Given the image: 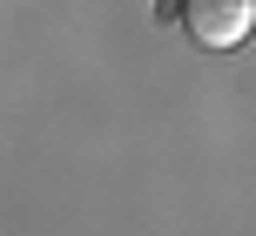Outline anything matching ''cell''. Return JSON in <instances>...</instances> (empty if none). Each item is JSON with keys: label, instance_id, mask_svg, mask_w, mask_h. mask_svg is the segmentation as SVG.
<instances>
[{"label": "cell", "instance_id": "1", "mask_svg": "<svg viewBox=\"0 0 256 236\" xmlns=\"http://www.w3.org/2000/svg\"><path fill=\"white\" fill-rule=\"evenodd\" d=\"M176 14L189 27V40L209 48V54L250 40V27H256V0H176Z\"/></svg>", "mask_w": 256, "mask_h": 236}]
</instances>
